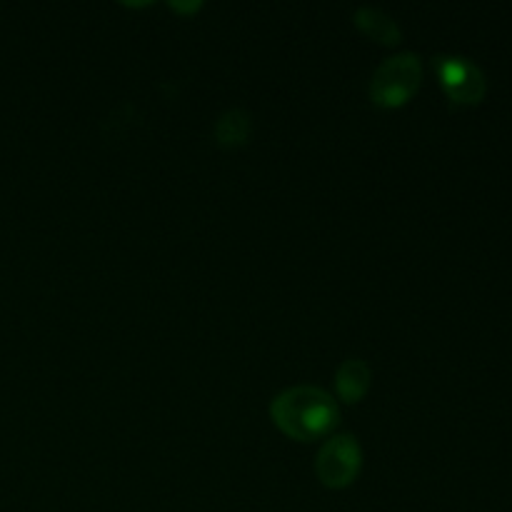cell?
<instances>
[{
    "label": "cell",
    "instance_id": "6da1fadb",
    "mask_svg": "<svg viewBox=\"0 0 512 512\" xmlns=\"http://www.w3.org/2000/svg\"><path fill=\"white\" fill-rule=\"evenodd\" d=\"M275 425L295 440H313L338 423V405L325 390L313 385H295L283 390L270 405Z\"/></svg>",
    "mask_w": 512,
    "mask_h": 512
},
{
    "label": "cell",
    "instance_id": "7a4b0ae2",
    "mask_svg": "<svg viewBox=\"0 0 512 512\" xmlns=\"http://www.w3.org/2000/svg\"><path fill=\"white\" fill-rule=\"evenodd\" d=\"M423 80V63L415 53H400L383 60L370 83V98L383 108H398L413 98Z\"/></svg>",
    "mask_w": 512,
    "mask_h": 512
},
{
    "label": "cell",
    "instance_id": "3957f363",
    "mask_svg": "<svg viewBox=\"0 0 512 512\" xmlns=\"http://www.w3.org/2000/svg\"><path fill=\"white\" fill-rule=\"evenodd\" d=\"M433 68L453 103L478 105L485 98L488 80L473 60L460 58V55H438V58H433Z\"/></svg>",
    "mask_w": 512,
    "mask_h": 512
},
{
    "label": "cell",
    "instance_id": "277c9868",
    "mask_svg": "<svg viewBox=\"0 0 512 512\" xmlns=\"http://www.w3.org/2000/svg\"><path fill=\"white\" fill-rule=\"evenodd\" d=\"M360 463H363V453H360L358 440L353 435H333L320 448L318 460H315V473H318L320 483L340 490L348 488L358 478Z\"/></svg>",
    "mask_w": 512,
    "mask_h": 512
},
{
    "label": "cell",
    "instance_id": "5b68a950",
    "mask_svg": "<svg viewBox=\"0 0 512 512\" xmlns=\"http://www.w3.org/2000/svg\"><path fill=\"white\" fill-rule=\"evenodd\" d=\"M335 388L345 403H358L370 388V368L363 360H345L335 373Z\"/></svg>",
    "mask_w": 512,
    "mask_h": 512
},
{
    "label": "cell",
    "instance_id": "8992f818",
    "mask_svg": "<svg viewBox=\"0 0 512 512\" xmlns=\"http://www.w3.org/2000/svg\"><path fill=\"white\" fill-rule=\"evenodd\" d=\"M355 25L363 30L370 38L380 40V43H398L400 40V28L388 13H383L380 8H370V5H363V8L355 10Z\"/></svg>",
    "mask_w": 512,
    "mask_h": 512
},
{
    "label": "cell",
    "instance_id": "52a82bcc",
    "mask_svg": "<svg viewBox=\"0 0 512 512\" xmlns=\"http://www.w3.org/2000/svg\"><path fill=\"white\" fill-rule=\"evenodd\" d=\"M250 128H253V123H250V115L245 110H228L215 123V140L223 148H238L250 138Z\"/></svg>",
    "mask_w": 512,
    "mask_h": 512
}]
</instances>
